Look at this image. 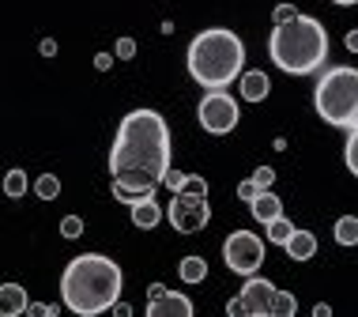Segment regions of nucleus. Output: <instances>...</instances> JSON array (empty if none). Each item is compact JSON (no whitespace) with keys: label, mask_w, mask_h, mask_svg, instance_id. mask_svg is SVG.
Instances as JSON below:
<instances>
[{"label":"nucleus","mask_w":358,"mask_h":317,"mask_svg":"<svg viewBox=\"0 0 358 317\" xmlns=\"http://www.w3.org/2000/svg\"><path fill=\"white\" fill-rule=\"evenodd\" d=\"M343 45H347L351 53H358V27H355V31H347V34H343Z\"/></svg>","instance_id":"obj_32"},{"label":"nucleus","mask_w":358,"mask_h":317,"mask_svg":"<svg viewBox=\"0 0 358 317\" xmlns=\"http://www.w3.org/2000/svg\"><path fill=\"white\" fill-rule=\"evenodd\" d=\"M257 193H260V185H257L253 178H245V181H241V185H238V200H245V204H249V200H253Z\"/></svg>","instance_id":"obj_28"},{"label":"nucleus","mask_w":358,"mask_h":317,"mask_svg":"<svg viewBox=\"0 0 358 317\" xmlns=\"http://www.w3.org/2000/svg\"><path fill=\"white\" fill-rule=\"evenodd\" d=\"M196 118H200V125H204V132H211V136H227V132L238 129L241 106L234 102V94H227V87H219V91H208L204 99H200Z\"/></svg>","instance_id":"obj_7"},{"label":"nucleus","mask_w":358,"mask_h":317,"mask_svg":"<svg viewBox=\"0 0 358 317\" xmlns=\"http://www.w3.org/2000/svg\"><path fill=\"white\" fill-rule=\"evenodd\" d=\"M238 91H241V99H245V102H264L268 94H272V80H268L264 72L249 69V72H241Z\"/></svg>","instance_id":"obj_11"},{"label":"nucleus","mask_w":358,"mask_h":317,"mask_svg":"<svg viewBox=\"0 0 358 317\" xmlns=\"http://www.w3.org/2000/svg\"><path fill=\"white\" fill-rule=\"evenodd\" d=\"M283 249H287L290 261L302 265V261H309V257H317V234H313V230H294Z\"/></svg>","instance_id":"obj_14"},{"label":"nucleus","mask_w":358,"mask_h":317,"mask_svg":"<svg viewBox=\"0 0 358 317\" xmlns=\"http://www.w3.org/2000/svg\"><path fill=\"white\" fill-rule=\"evenodd\" d=\"M249 211H253L257 223H272V219L283 216V200H279L272 189H260V193L249 200Z\"/></svg>","instance_id":"obj_12"},{"label":"nucleus","mask_w":358,"mask_h":317,"mask_svg":"<svg viewBox=\"0 0 358 317\" xmlns=\"http://www.w3.org/2000/svg\"><path fill=\"white\" fill-rule=\"evenodd\" d=\"M121 291H124V272L113 257L83 253V257H72L61 272V302H64V310H72L80 317L113 310Z\"/></svg>","instance_id":"obj_2"},{"label":"nucleus","mask_w":358,"mask_h":317,"mask_svg":"<svg viewBox=\"0 0 358 317\" xmlns=\"http://www.w3.org/2000/svg\"><path fill=\"white\" fill-rule=\"evenodd\" d=\"M170 174V129L159 110H132L117 125V136L110 148V178L113 200L140 204L151 200L155 189L166 185Z\"/></svg>","instance_id":"obj_1"},{"label":"nucleus","mask_w":358,"mask_h":317,"mask_svg":"<svg viewBox=\"0 0 358 317\" xmlns=\"http://www.w3.org/2000/svg\"><path fill=\"white\" fill-rule=\"evenodd\" d=\"M298 314V299L290 291H275L272 299V317H294Z\"/></svg>","instance_id":"obj_21"},{"label":"nucleus","mask_w":358,"mask_h":317,"mask_svg":"<svg viewBox=\"0 0 358 317\" xmlns=\"http://www.w3.org/2000/svg\"><path fill=\"white\" fill-rule=\"evenodd\" d=\"M61 234L69 238V242H72V238H80L83 234V219L80 216H64L61 219Z\"/></svg>","instance_id":"obj_24"},{"label":"nucleus","mask_w":358,"mask_h":317,"mask_svg":"<svg viewBox=\"0 0 358 317\" xmlns=\"http://www.w3.org/2000/svg\"><path fill=\"white\" fill-rule=\"evenodd\" d=\"M27 189H31V181H27V170H23V167H12V170L4 174V193L12 197V200H19V197L27 193Z\"/></svg>","instance_id":"obj_19"},{"label":"nucleus","mask_w":358,"mask_h":317,"mask_svg":"<svg viewBox=\"0 0 358 317\" xmlns=\"http://www.w3.org/2000/svg\"><path fill=\"white\" fill-rule=\"evenodd\" d=\"M34 193H38V200H57V197H61V178H57V174H38Z\"/></svg>","instance_id":"obj_20"},{"label":"nucleus","mask_w":358,"mask_h":317,"mask_svg":"<svg viewBox=\"0 0 358 317\" xmlns=\"http://www.w3.org/2000/svg\"><path fill=\"white\" fill-rule=\"evenodd\" d=\"M129 211H132V227H140V230H155V227L162 223V216H166L155 197H151V200H140V204H132Z\"/></svg>","instance_id":"obj_15"},{"label":"nucleus","mask_w":358,"mask_h":317,"mask_svg":"<svg viewBox=\"0 0 358 317\" xmlns=\"http://www.w3.org/2000/svg\"><path fill=\"white\" fill-rule=\"evenodd\" d=\"M279 287L272 280H260V276H245L241 283V302H245L249 317H272V299Z\"/></svg>","instance_id":"obj_9"},{"label":"nucleus","mask_w":358,"mask_h":317,"mask_svg":"<svg viewBox=\"0 0 358 317\" xmlns=\"http://www.w3.org/2000/svg\"><path fill=\"white\" fill-rule=\"evenodd\" d=\"M253 181H257L260 189H272V185H275V170H272V167H257V170H253Z\"/></svg>","instance_id":"obj_25"},{"label":"nucleus","mask_w":358,"mask_h":317,"mask_svg":"<svg viewBox=\"0 0 358 317\" xmlns=\"http://www.w3.org/2000/svg\"><path fill=\"white\" fill-rule=\"evenodd\" d=\"M313 106H317V113H321L328 125H336V129H351L355 113H358V69H351V64H336V69H328L321 80H317Z\"/></svg>","instance_id":"obj_5"},{"label":"nucleus","mask_w":358,"mask_h":317,"mask_svg":"<svg viewBox=\"0 0 358 317\" xmlns=\"http://www.w3.org/2000/svg\"><path fill=\"white\" fill-rule=\"evenodd\" d=\"M351 129H358V113H355V125H351Z\"/></svg>","instance_id":"obj_38"},{"label":"nucleus","mask_w":358,"mask_h":317,"mask_svg":"<svg viewBox=\"0 0 358 317\" xmlns=\"http://www.w3.org/2000/svg\"><path fill=\"white\" fill-rule=\"evenodd\" d=\"M313 317H332V306H324V302H317V306H313Z\"/></svg>","instance_id":"obj_36"},{"label":"nucleus","mask_w":358,"mask_h":317,"mask_svg":"<svg viewBox=\"0 0 358 317\" xmlns=\"http://www.w3.org/2000/svg\"><path fill=\"white\" fill-rule=\"evenodd\" d=\"M189 76L208 91L230 87L245 72V42L227 27H208L189 42Z\"/></svg>","instance_id":"obj_3"},{"label":"nucleus","mask_w":358,"mask_h":317,"mask_svg":"<svg viewBox=\"0 0 358 317\" xmlns=\"http://www.w3.org/2000/svg\"><path fill=\"white\" fill-rule=\"evenodd\" d=\"M38 50H42V57H57V42H53V38H42Z\"/></svg>","instance_id":"obj_33"},{"label":"nucleus","mask_w":358,"mask_h":317,"mask_svg":"<svg viewBox=\"0 0 358 317\" xmlns=\"http://www.w3.org/2000/svg\"><path fill=\"white\" fill-rule=\"evenodd\" d=\"M166 219H170V227L178 230V234H196V230H204L211 223L208 193H189V189L173 193L170 208H166Z\"/></svg>","instance_id":"obj_8"},{"label":"nucleus","mask_w":358,"mask_h":317,"mask_svg":"<svg viewBox=\"0 0 358 317\" xmlns=\"http://www.w3.org/2000/svg\"><path fill=\"white\" fill-rule=\"evenodd\" d=\"M268 57L287 76H309L328 61V31L321 19L298 12L290 23H275L268 38Z\"/></svg>","instance_id":"obj_4"},{"label":"nucleus","mask_w":358,"mask_h":317,"mask_svg":"<svg viewBox=\"0 0 358 317\" xmlns=\"http://www.w3.org/2000/svg\"><path fill=\"white\" fill-rule=\"evenodd\" d=\"M166 291H170L166 283H151V287H148V299H159V295H166Z\"/></svg>","instance_id":"obj_34"},{"label":"nucleus","mask_w":358,"mask_h":317,"mask_svg":"<svg viewBox=\"0 0 358 317\" xmlns=\"http://www.w3.org/2000/svg\"><path fill=\"white\" fill-rule=\"evenodd\" d=\"M294 15H298V8H294V4H275V12H272V23H290Z\"/></svg>","instance_id":"obj_27"},{"label":"nucleus","mask_w":358,"mask_h":317,"mask_svg":"<svg viewBox=\"0 0 358 317\" xmlns=\"http://www.w3.org/2000/svg\"><path fill=\"white\" fill-rule=\"evenodd\" d=\"M27 306H31L27 287H19V283H4V287H0V314H4V317L27 314Z\"/></svg>","instance_id":"obj_13"},{"label":"nucleus","mask_w":358,"mask_h":317,"mask_svg":"<svg viewBox=\"0 0 358 317\" xmlns=\"http://www.w3.org/2000/svg\"><path fill=\"white\" fill-rule=\"evenodd\" d=\"M294 230H298V227L290 223L287 216H279V219H272V223H264V238H268V242H272V246H287Z\"/></svg>","instance_id":"obj_17"},{"label":"nucleus","mask_w":358,"mask_h":317,"mask_svg":"<svg viewBox=\"0 0 358 317\" xmlns=\"http://www.w3.org/2000/svg\"><path fill=\"white\" fill-rule=\"evenodd\" d=\"M222 265L234 276H257L264 265V238H257L253 230H234L222 242Z\"/></svg>","instance_id":"obj_6"},{"label":"nucleus","mask_w":358,"mask_h":317,"mask_svg":"<svg viewBox=\"0 0 358 317\" xmlns=\"http://www.w3.org/2000/svg\"><path fill=\"white\" fill-rule=\"evenodd\" d=\"M113 57H117V53H94V69H99V72H110V69H113Z\"/></svg>","instance_id":"obj_30"},{"label":"nucleus","mask_w":358,"mask_h":317,"mask_svg":"<svg viewBox=\"0 0 358 317\" xmlns=\"http://www.w3.org/2000/svg\"><path fill=\"white\" fill-rule=\"evenodd\" d=\"M227 314H230V317H249L245 302H241V295H238V299H230V302H227Z\"/></svg>","instance_id":"obj_31"},{"label":"nucleus","mask_w":358,"mask_h":317,"mask_svg":"<svg viewBox=\"0 0 358 317\" xmlns=\"http://www.w3.org/2000/svg\"><path fill=\"white\" fill-rule=\"evenodd\" d=\"M332 234L340 246H358V216H340L332 227Z\"/></svg>","instance_id":"obj_18"},{"label":"nucleus","mask_w":358,"mask_h":317,"mask_svg":"<svg viewBox=\"0 0 358 317\" xmlns=\"http://www.w3.org/2000/svg\"><path fill=\"white\" fill-rule=\"evenodd\" d=\"M148 317H192V299L178 291H166L148 302Z\"/></svg>","instance_id":"obj_10"},{"label":"nucleus","mask_w":358,"mask_h":317,"mask_svg":"<svg viewBox=\"0 0 358 317\" xmlns=\"http://www.w3.org/2000/svg\"><path fill=\"white\" fill-rule=\"evenodd\" d=\"M332 4H340V8H351V4H358V0H332Z\"/></svg>","instance_id":"obj_37"},{"label":"nucleus","mask_w":358,"mask_h":317,"mask_svg":"<svg viewBox=\"0 0 358 317\" xmlns=\"http://www.w3.org/2000/svg\"><path fill=\"white\" fill-rule=\"evenodd\" d=\"M113 53H117V61H132V57H136V38H117V42H113Z\"/></svg>","instance_id":"obj_23"},{"label":"nucleus","mask_w":358,"mask_h":317,"mask_svg":"<svg viewBox=\"0 0 358 317\" xmlns=\"http://www.w3.org/2000/svg\"><path fill=\"white\" fill-rule=\"evenodd\" d=\"M27 314H31V317H57V306H45V302H31V306H27Z\"/></svg>","instance_id":"obj_29"},{"label":"nucleus","mask_w":358,"mask_h":317,"mask_svg":"<svg viewBox=\"0 0 358 317\" xmlns=\"http://www.w3.org/2000/svg\"><path fill=\"white\" fill-rule=\"evenodd\" d=\"M178 276H181V283H204L208 280V261L200 253H189V257H181V265H178Z\"/></svg>","instance_id":"obj_16"},{"label":"nucleus","mask_w":358,"mask_h":317,"mask_svg":"<svg viewBox=\"0 0 358 317\" xmlns=\"http://www.w3.org/2000/svg\"><path fill=\"white\" fill-rule=\"evenodd\" d=\"M343 162H347V170L358 178V129H351V136H347V143H343Z\"/></svg>","instance_id":"obj_22"},{"label":"nucleus","mask_w":358,"mask_h":317,"mask_svg":"<svg viewBox=\"0 0 358 317\" xmlns=\"http://www.w3.org/2000/svg\"><path fill=\"white\" fill-rule=\"evenodd\" d=\"M185 181H189V174H181V170L170 167V174H166V189H170V193H181V189H185Z\"/></svg>","instance_id":"obj_26"},{"label":"nucleus","mask_w":358,"mask_h":317,"mask_svg":"<svg viewBox=\"0 0 358 317\" xmlns=\"http://www.w3.org/2000/svg\"><path fill=\"white\" fill-rule=\"evenodd\" d=\"M113 314H121V317H129V314H132V306L117 299V302H113Z\"/></svg>","instance_id":"obj_35"}]
</instances>
